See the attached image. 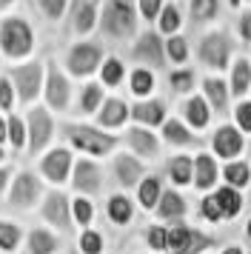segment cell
Wrapping results in <instances>:
<instances>
[{"label":"cell","mask_w":251,"mask_h":254,"mask_svg":"<svg viewBox=\"0 0 251 254\" xmlns=\"http://www.w3.org/2000/svg\"><path fill=\"white\" fill-rule=\"evenodd\" d=\"M146 243H148V249H154V252H166V243H169V229H166V226H148Z\"/></svg>","instance_id":"obj_45"},{"label":"cell","mask_w":251,"mask_h":254,"mask_svg":"<svg viewBox=\"0 0 251 254\" xmlns=\"http://www.w3.org/2000/svg\"><path fill=\"white\" fill-rule=\"evenodd\" d=\"M154 211H157L160 220H180V217L188 214V203H186V197H183L177 189H166Z\"/></svg>","instance_id":"obj_23"},{"label":"cell","mask_w":251,"mask_h":254,"mask_svg":"<svg viewBox=\"0 0 251 254\" xmlns=\"http://www.w3.org/2000/svg\"><path fill=\"white\" fill-rule=\"evenodd\" d=\"M103 100H106V94H103L100 83H86L83 92H80V112L83 115H97Z\"/></svg>","instance_id":"obj_34"},{"label":"cell","mask_w":251,"mask_h":254,"mask_svg":"<svg viewBox=\"0 0 251 254\" xmlns=\"http://www.w3.org/2000/svg\"><path fill=\"white\" fill-rule=\"evenodd\" d=\"M37 9H40L49 20H60L63 12L68 9V0H37Z\"/></svg>","instance_id":"obj_46"},{"label":"cell","mask_w":251,"mask_h":254,"mask_svg":"<svg viewBox=\"0 0 251 254\" xmlns=\"http://www.w3.org/2000/svg\"><path fill=\"white\" fill-rule=\"evenodd\" d=\"M188 14L194 23H208L220 14V0H188Z\"/></svg>","instance_id":"obj_37"},{"label":"cell","mask_w":251,"mask_h":254,"mask_svg":"<svg viewBox=\"0 0 251 254\" xmlns=\"http://www.w3.org/2000/svg\"><path fill=\"white\" fill-rule=\"evenodd\" d=\"M63 131H66L71 149L83 151V154H91V157H106L109 151L117 149V137L114 134H106L103 128L83 126V123H66Z\"/></svg>","instance_id":"obj_3"},{"label":"cell","mask_w":251,"mask_h":254,"mask_svg":"<svg viewBox=\"0 0 251 254\" xmlns=\"http://www.w3.org/2000/svg\"><path fill=\"white\" fill-rule=\"evenodd\" d=\"M214 200H217V206H220V211H223V220L240 217V211H243V194H240L237 189L220 186L214 191Z\"/></svg>","instance_id":"obj_29"},{"label":"cell","mask_w":251,"mask_h":254,"mask_svg":"<svg viewBox=\"0 0 251 254\" xmlns=\"http://www.w3.org/2000/svg\"><path fill=\"white\" fill-rule=\"evenodd\" d=\"M231 49H234L231 37H228L223 29H217V32H208V35L200 40V46H197V60H200L203 66H208V69H214V71H226V69H231V66H228V63H231Z\"/></svg>","instance_id":"obj_4"},{"label":"cell","mask_w":251,"mask_h":254,"mask_svg":"<svg viewBox=\"0 0 251 254\" xmlns=\"http://www.w3.org/2000/svg\"><path fill=\"white\" fill-rule=\"evenodd\" d=\"M6 120H3V117H0V146H3V143H6Z\"/></svg>","instance_id":"obj_52"},{"label":"cell","mask_w":251,"mask_h":254,"mask_svg":"<svg viewBox=\"0 0 251 254\" xmlns=\"http://www.w3.org/2000/svg\"><path fill=\"white\" fill-rule=\"evenodd\" d=\"M246 237H249V240H251V220H249V223H246Z\"/></svg>","instance_id":"obj_57"},{"label":"cell","mask_w":251,"mask_h":254,"mask_svg":"<svg viewBox=\"0 0 251 254\" xmlns=\"http://www.w3.org/2000/svg\"><path fill=\"white\" fill-rule=\"evenodd\" d=\"M14 106V86L9 77H0V109H11Z\"/></svg>","instance_id":"obj_49"},{"label":"cell","mask_w":251,"mask_h":254,"mask_svg":"<svg viewBox=\"0 0 251 254\" xmlns=\"http://www.w3.org/2000/svg\"><path fill=\"white\" fill-rule=\"evenodd\" d=\"M100 32L112 40H128L137 32V9L126 0H106L100 9Z\"/></svg>","instance_id":"obj_1"},{"label":"cell","mask_w":251,"mask_h":254,"mask_svg":"<svg viewBox=\"0 0 251 254\" xmlns=\"http://www.w3.org/2000/svg\"><path fill=\"white\" fill-rule=\"evenodd\" d=\"M228 6H231V9H240V6H243V0H228Z\"/></svg>","instance_id":"obj_56"},{"label":"cell","mask_w":251,"mask_h":254,"mask_svg":"<svg viewBox=\"0 0 251 254\" xmlns=\"http://www.w3.org/2000/svg\"><path fill=\"white\" fill-rule=\"evenodd\" d=\"M211 151H214V157H223L226 163L237 160L240 154L246 151V134H243L237 126L223 123V126H217V131L211 134Z\"/></svg>","instance_id":"obj_11"},{"label":"cell","mask_w":251,"mask_h":254,"mask_svg":"<svg viewBox=\"0 0 251 254\" xmlns=\"http://www.w3.org/2000/svg\"><path fill=\"white\" fill-rule=\"evenodd\" d=\"M126 80V66L120 58H106L100 66V86H120Z\"/></svg>","instance_id":"obj_36"},{"label":"cell","mask_w":251,"mask_h":254,"mask_svg":"<svg viewBox=\"0 0 251 254\" xmlns=\"http://www.w3.org/2000/svg\"><path fill=\"white\" fill-rule=\"evenodd\" d=\"M77 254H103V234L94 229H83L77 240Z\"/></svg>","instance_id":"obj_41"},{"label":"cell","mask_w":251,"mask_h":254,"mask_svg":"<svg viewBox=\"0 0 251 254\" xmlns=\"http://www.w3.org/2000/svg\"><path fill=\"white\" fill-rule=\"evenodd\" d=\"M74 169V163H71V151L63 149V146H57V149H49L43 154V160H40V174H43L49 183H66L68 174Z\"/></svg>","instance_id":"obj_13"},{"label":"cell","mask_w":251,"mask_h":254,"mask_svg":"<svg viewBox=\"0 0 251 254\" xmlns=\"http://www.w3.org/2000/svg\"><path fill=\"white\" fill-rule=\"evenodd\" d=\"M126 3H131V0H126Z\"/></svg>","instance_id":"obj_60"},{"label":"cell","mask_w":251,"mask_h":254,"mask_svg":"<svg viewBox=\"0 0 251 254\" xmlns=\"http://www.w3.org/2000/svg\"><path fill=\"white\" fill-rule=\"evenodd\" d=\"M200 217L208 220V223H220L223 220V211H220V206H217L214 194H208L200 200Z\"/></svg>","instance_id":"obj_47"},{"label":"cell","mask_w":251,"mask_h":254,"mask_svg":"<svg viewBox=\"0 0 251 254\" xmlns=\"http://www.w3.org/2000/svg\"><path fill=\"white\" fill-rule=\"evenodd\" d=\"M183 117H186V126L188 128H205L211 123V109H208L203 94H191L183 103Z\"/></svg>","instance_id":"obj_22"},{"label":"cell","mask_w":251,"mask_h":254,"mask_svg":"<svg viewBox=\"0 0 251 254\" xmlns=\"http://www.w3.org/2000/svg\"><path fill=\"white\" fill-rule=\"evenodd\" d=\"M217 180H220V166H217V157L214 154H194V183L200 191H208V189H214Z\"/></svg>","instance_id":"obj_19"},{"label":"cell","mask_w":251,"mask_h":254,"mask_svg":"<svg viewBox=\"0 0 251 254\" xmlns=\"http://www.w3.org/2000/svg\"><path fill=\"white\" fill-rule=\"evenodd\" d=\"M9 177H11V174H9V169H0V194H3V191H6V186L11 183Z\"/></svg>","instance_id":"obj_51"},{"label":"cell","mask_w":251,"mask_h":254,"mask_svg":"<svg viewBox=\"0 0 251 254\" xmlns=\"http://www.w3.org/2000/svg\"><path fill=\"white\" fill-rule=\"evenodd\" d=\"M43 220L46 223H52L55 229L60 231H71V200H68L63 191H49L43 197Z\"/></svg>","instance_id":"obj_15"},{"label":"cell","mask_w":251,"mask_h":254,"mask_svg":"<svg viewBox=\"0 0 251 254\" xmlns=\"http://www.w3.org/2000/svg\"><path fill=\"white\" fill-rule=\"evenodd\" d=\"M11 3H14V0H0V12H3V9H9Z\"/></svg>","instance_id":"obj_55"},{"label":"cell","mask_w":251,"mask_h":254,"mask_svg":"<svg viewBox=\"0 0 251 254\" xmlns=\"http://www.w3.org/2000/svg\"><path fill=\"white\" fill-rule=\"evenodd\" d=\"M128 89H131V94H134V97L148 100V94L154 92V71L140 69V66H137V69L128 74Z\"/></svg>","instance_id":"obj_33"},{"label":"cell","mask_w":251,"mask_h":254,"mask_svg":"<svg viewBox=\"0 0 251 254\" xmlns=\"http://www.w3.org/2000/svg\"><path fill=\"white\" fill-rule=\"evenodd\" d=\"M163 140L171 143V146H180V149L200 146V137H197L183 120H166V123H163Z\"/></svg>","instance_id":"obj_24"},{"label":"cell","mask_w":251,"mask_h":254,"mask_svg":"<svg viewBox=\"0 0 251 254\" xmlns=\"http://www.w3.org/2000/svg\"><path fill=\"white\" fill-rule=\"evenodd\" d=\"M46 83H43V94L49 109L55 112H66L68 103H71V83L63 71L57 69V63H46Z\"/></svg>","instance_id":"obj_10"},{"label":"cell","mask_w":251,"mask_h":254,"mask_svg":"<svg viewBox=\"0 0 251 254\" xmlns=\"http://www.w3.org/2000/svg\"><path fill=\"white\" fill-rule=\"evenodd\" d=\"M34 49V32L23 17H3L0 20V52L11 60L29 58Z\"/></svg>","instance_id":"obj_2"},{"label":"cell","mask_w":251,"mask_h":254,"mask_svg":"<svg viewBox=\"0 0 251 254\" xmlns=\"http://www.w3.org/2000/svg\"><path fill=\"white\" fill-rule=\"evenodd\" d=\"M160 197H163V183H160L157 174H148V177H143L140 180V186H137V203L146 208V211H154L160 203Z\"/></svg>","instance_id":"obj_27"},{"label":"cell","mask_w":251,"mask_h":254,"mask_svg":"<svg viewBox=\"0 0 251 254\" xmlns=\"http://www.w3.org/2000/svg\"><path fill=\"white\" fill-rule=\"evenodd\" d=\"M60 249V240L49 229H34L29 234V254H55Z\"/></svg>","instance_id":"obj_32"},{"label":"cell","mask_w":251,"mask_h":254,"mask_svg":"<svg viewBox=\"0 0 251 254\" xmlns=\"http://www.w3.org/2000/svg\"><path fill=\"white\" fill-rule=\"evenodd\" d=\"M71 220L77 223V226H91V220H94V203H91L89 197H74L71 200Z\"/></svg>","instance_id":"obj_39"},{"label":"cell","mask_w":251,"mask_h":254,"mask_svg":"<svg viewBox=\"0 0 251 254\" xmlns=\"http://www.w3.org/2000/svg\"><path fill=\"white\" fill-rule=\"evenodd\" d=\"M180 26H183V14H180V9H177L174 3H166V6H163V12H160V17H157V29H160V35L174 37L177 32H180Z\"/></svg>","instance_id":"obj_35"},{"label":"cell","mask_w":251,"mask_h":254,"mask_svg":"<svg viewBox=\"0 0 251 254\" xmlns=\"http://www.w3.org/2000/svg\"><path fill=\"white\" fill-rule=\"evenodd\" d=\"M114 177L123 189H134L146 177V166H143L140 157L128 154V151H120V154H114Z\"/></svg>","instance_id":"obj_16"},{"label":"cell","mask_w":251,"mask_h":254,"mask_svg":"<svg viewBox=\"0 0 251 254\" xmlns=\"http://www.w3.org/2000/svg\"><path fill=\"white\" fill-rule=\"evenodd\" d=\"M131 60L140 63V69H163L166 66V40L160 32H143V35L134 40V46H131Z\"/></svg>","instance_id":"obj_7"},{"label":"cell","mask_w":251,"mask_h":254,"mask_svg":"<svg viewBox=\"0 0 251 254\" xmlns=\"http://www.w3.org/2000/svg\"><path fill=\"white\" fill-rule=\"evenodd\" d=\"M211 246H214V237H208V234L191 229L186 223H174L169 229L166 252L169 254H205V249H211Z\"/></svg>","instance_id":"obj_5"},{"label":"cell","mask_w":251,"mask_h":254,"mask_svg":"<svg viewBox=\"0 0 251 254\" xmlns=\"http://www.w3.org/2000/svg\"><path fill=\"white\" fill-rule=\"evenodd\" d=\"M52 134H55V120L46 109H32L29 117H26V146L32 154H40V151L52 143Z\"/></svg>","instance_id":"obj_9"},{"label":"cell","mask_w":251,"mask_h":254,"mask_svg":"<svg viewBox=\"0 0 251 254\" xmlns=\"http://www.w3.org/2000/svg\"><path fill=\"white\" fill-rule=\"evenodd\" d=\"M223 254H246L240 246H228V249H223Z\"/></svg>","instance_id":"obj_53"},{"label":"cell","mask_w":251,"mask_h":254,"mask_svg":"<svg viewBox=\"0 0 251 254\" xmlns=\"http://www.w3.org/2000/svg\"><path fill=\"white\" fill-rule=\"evenodd\" d=\"M166 58H169L171 63H177V66L188 60V43H186V37L174 35V37L166 40Z\"/></svg>","instance_id":"obj_42"},{"label":"cell","mask_w":251,"mask_h":254,"mask_svg":"<svg viewBox=\"0 0 251 254\" xmlns=\"http://www.w3.org/2000/svg\"><path fill=\"white\" fill-rule=\"evenodd\" d=\"M166 169H169V180L174 186L194 183V157H188V154H174Z\"/></svg>","instance_id":"obj_28"},{"label":"cell","mask_w":251,"mask_h":254,"mask_svg":"<svg viewBox=\"0 0 251 254\" xmlns=\"http://www.w3.org/2000/svg\"><path fill=\"white\" fill-rule=\"evenodd\" d=\"M203 97L211 115H228V103H231V92L223 77H205L203 80Z\"/></svg>","instance_id":"obj_18"},{"label":"cell","mask_w":251,"mask_h":254,"mask_svg":"<svg viewBox=\"0 0 251 254\" xmlns=\"http://www.w3.org/2000/svg\"><path fill=\"white\" fill-rule=\"evenodd\" d=\"M234 126L243 134H251V100H240L234 106Z\"/></svg>","instance_id":"obj_44"},{"label":"cell","mask_w":251,"mask_h":254,"mask_svg":"<svg viewBox=\"0 0 251 254\" xmlns=\"http://www.w3.org/2000/svg\"><path fill=\"white\" fill-rule=\"evenodd\" d=\"M43 194V180L32 172H20L14 180H11L9 189V203L14 208H32Z\"/></svg>","instance_id":"obj_12"},{"label":"cell","mask_w":251,"mask_h":254,"mask_svg":"<svg viewBox=\"0 0 251 254\" xmlns=\"http://www.w3.org/2000/svg\"><path fill=\"white\" fill-rule=\"evenodd\" d=\"M23 240V231L17 223H11V220H0V252L3 254H11Z\"/></svg>","instance_id":"obj_38"},{"label":"cell","mask_w":251,"mask_h":254,"mask_svg":"<svg viewBox=\"0 0 251 254\" xmlns=\"http://www.w3.org/2000/svg\"><path fill=\"white\" fill-rule=\"evenodd\" d=\"M220 177L226 180V186L243 191V189L251 183V166L246 160H231V163H226V166L220 169Z\"/></svg>","instance_id":"obj_30"},{"label":"cell","mask_w":251,"mask_h":254,"mask_svg":"<svg viewBox=\"0 0 251 254\" xmlns=\"http://www.w3.org/2000/svg\"><path fill=\"white\" fill-rule=\"evenodd\" d=\"M228 92H231V97H237V100H243V97L251 92V60H246V58L234 60V66H231V83H228Z\"/></svg>","instance_id":"obj_26"},{"label":"cell","mask_w":251,"mask_h":254,"mask_svg":"<svg viewBox=\"0 0 251 254\" xmlns=\"http://www.w3.org/2000/svg\"><path fill=\"white\" fill-rule=\"evenodd\" d=\"M71 186H74V191H77L80 197H91L97 194L103 189V172L100 166L94 160H77L74 163V169H71Z\"/></svg>","instance_id":"obj_14"},{"label":"cell","mask_w":251,"mask_h":254,"mask_svg":"<svg viewBox=\"0 0 251 254\" xmlns=\"http://www.w3.org/2000/svg\"><path fill=\"white\" fill-rule=\"evenodd\" d=\"M6 137H9V143L14 149H23V146H26V123H23L17 115H11L9 120H6Z\"/></svg>","instance_id":"obj_43"},{"label":"cell","mask_w":251,"mask_h":254,"mask_svg":"<svg viewBox=\"0 0 251 254\" xmlns=\"http://www.w3.org/2000/svg\"><path fill=\"white\" fill-rule=\"evenodd\" d=\"M74 254H77V252H74Z\"/></svg>","instance_id":"obj_61"},{"label":"cell","mask_w":251,"mask_h":254,"mask_svg":"<svg viewBox=\"0 0 251 254\" xmlns=\"http://www.w3.org/2000/svg\"><path fill=\"white\" fill-rule=\"evenodd\" d=\"M106 214H109L112 223L126 226V223H131V217H134V203H131L126 194H112L109 203H106Z\"/></svg>","instance_id":"obj_31"},{"label":"cell","mask_w":251,"mask_h":254,"mask_svg":"<svg viewBox=\"0 0 251 254\" xmlns=\"http://www.w3.org/2000/svg\"><path fill=\"white\" fill-rule=\"evenodd\" d=\"M131 117H134L137 126H143V128L163 126L166 123V103L163 100H154V97L140 100V103L131 106Z\"/></svg>","instance_id":"obj_20"},{"label":"cell","mask_w":251,"mask_h":254,"mask_svg":"<svg viewBox=\"0 0 251 254\" xmlns=\"http://www.w3.org/2000/svg\"><path fill=\"white\" fill-rule=\"evenodd\" d=\"M83 3H86V0H68V9H71V12H74V9H77V6H83Z\"/></svg>","instance_id":"obj_54"},{"label":"cell","mask_w":251,"mask_h":254,"mask_svg":"<svg viewBox=\"0 0 251 254\" xmlns=\"http://www.w3.org/2000/svg\"><path fill=\"white\" fill-rule=\"evenodd\" d=\"M9 80H11V86H14V92H17V97H20L23 103H32L46 83V66L37 63V60L23 63V66H14L9 74Z\"/></svg>","instance_id":"obj_8"},{"label":"cell","mask_w":251,"mask_h":254,"mask_svg":"<svg viewBox=\"0 0 251 254\" xmlns=\"http://www.w3.org/2000/svg\"><path fill=\"white\" fill-rule=\"evenodd\" d=\"M131 117V109L126 106V100L120 97H106L97 112V126L100 128H120L126 126V120Z\"/></svg>","instance_id":"obj_21"},{"label":"cell","mask_w":251,"mask_h":254,"mask_svg":"<svg viewBox=\"0 0 251 254\" xmlns=\"http://www.w3.org/2000/svg\"><path fill=\"white\" fill-rule=\"evenodd\" d=\"M126 143L134 157H143V160H154L160 154V140L151 128H143V126H131L126 128Z\"/></svg>","instance_id":"obj_17"},{"label":"cell","mask_w":251,"mask_h":254,"mask_svg":"<svg viewBox=\"0 0 251 254\" xmlns=\"http://www.w3.org/2000/svg\"><path fill=\"white\" fill-rule=\"evenodd\" d=\"M103 46L100 43H91V40H83V43H74L68 49L66 58V69L71 77H89L94 71H100L103 66Z\"/></svg>","instance_id":"obj_6"},{"label":"cell","mask_w":251,"mask_h":254,"mask_svg":"<svg viewBox=\"0 0 251 254\" xmlns=\"http://www.w3.org/2000/svg\"><path fill=\"white\" fill-rule=\"evenodd\" d=\"M163 0H137V9H140V14L146 17V20H157L160 12H163Z\"/></svg>","instance_id":"obj_48"},{"label":"cell","mask_w":251,"mask_h":254,"mask_svg":"<svg viewBox=\"0 0 251 254\" xmlns=\"http://www.w3.org/2000/svg\"><path fill=\"white\" fill-rule=\"evenodd\" d=\"M237 32H240V37H243L246 43H251V9H246V12H240Z\"/></svg>","instance_id":"obj_50"},{"label":"cell","mask_w":251,"mask_h":254,"mask_svg":"<svg viewBox=\"0 0 251 254\" xmlns=\"http://www.w3.org/2000/svg\"><path fill=\"white\" fill-rule=\"evenodd\" d=\"M243 3H251V0H243Z\"/></svg>","instance_id":"obj_59"},{"label":"cell","mask_w":251,"mask_h":254,"mask_svg":"<svg viewBox=\"0 0 251 254\" xmlns=\"http://www.w3.org/2000/svg\"><path fill=\"white\" fill-rule=\"evenodd\" d=\"M97 20H100V0H86L83 6H77L71 12V29L77 35H89L97 26Z\"/></svg>","instance_id":"obj_25"},{"label":"cell","mask_w":251,"mask_h":254,"mask_svg":"<svg viewBox=\"0 0 251 254\" xmlns=\"http://www.w3.org/2000/svg\"><path fill=\"white\" fill-rule=\"evenodd\" d=\"M6 160V151H3V146H0V163Z\"/></svg>","instance_id":"obj_58"},{"label":"cell","mask_w":251,"mask_h":254,"mask_svg":"<svg viewBox=\"0 0 251 254\" xmlns=\"http://www.w3.org/2000/svg\"><path fill=\"white\" fill-rule=\"evenodd\" d=\"M194 83H197V77H194L191 69H174L169 74V86L177 94H191L194 92Z\"/></svg>","instance_id":"obj_40"}]
</instances>
